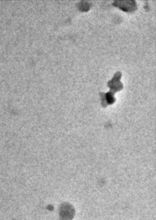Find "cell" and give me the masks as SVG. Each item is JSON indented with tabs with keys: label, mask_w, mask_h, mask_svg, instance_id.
I'll return each mask as SVG.
<instances>
[{
	"label": "cell",
	"mask_w": 156,
	"mask_h": 220,
	"mask_svg": "<svg viewBox=\"0 0 156 220\" xmlns=\"http://www.w3.org/2000/svg\"><path fill=\"white\" fill-rule=\"evenodd\" d=\"M121 76V74L120 73V72H118L114 75L113 79L111 81H110L108 83L110 87L113 89L114 91L119 90V89H121L123 87L122 83L119 81Z\"/></svg>",
	"instance_id": "cell-2"
},
{
	"label": "cell",
	"mask_w": 156,
	"mask_h": 220,
	"mask_svg": "<svg viewBox=\"0 0 156 220\" xmlns=\"http://www.w3.org/2000/svg\"><path fill=\"white\" fill-rule=\"evenodd\" d=\"M102 98L106 101V103L107 104H111L113 103L115 101V98L114 97L113 93H107V94H103Z\"/></svg>",
	"instance_id": "cell-3"
},
{
	"label": "cell",
	"mask_w": 156,
	"mask_h": 220,
	"mask_svg": "<svg viewBox=\"0 0 156 220\" xmlns=\"http://www.w3.org/2000/svg\"><path fill=\"white\" fill-rule=\"evenodd\" d=\"M74 211L69 204H64L60 209V218L61 220H70L74 216Z\"/></svg>",
	"instance_id": "cell-1"
}]
</instances>
